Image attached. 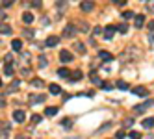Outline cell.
I'll use <instances>...</instances> for the list:
<instances>
[{
  "mask_svg": "<svg viewBox=\"0 0 154 139\" xmlns=\"http://www.w3.org/2000/svg\"><path fill=\"white\" fill-rule=\"evenodd\" d=\"M76 32H78L76 24L67 23V24H65V28H63V37H74V35H76Z\"/></svg>",
  "mask_w": 154,
  "mask_h": 139,
  "instance_id": "obj_1",
  "label": "cell"
},
{
  "mask_svg": "<svg viewBox=\"0 0 154 139\" xmlns=\"http://www.w3.org/2000/svg\"><path fill=\"white\" fill-rule=\"evenodd\" d=\"M91 82L97 83V85H102V80L97 76V72H95V71H91Z\"/></svg>",
  "mask_w": 154,
  "mask_h": 139,
  "instance_id": "obj_18",
  "label": "cell"
},
{
  "mask_svg": "<svg viewBox=\"0 0 154 139\" xmlns=\"http://www.w3.org/2000/svg\"><path fill=\"white\" fill-rule=\"evenodd\" d=\"M56 113H58V108H56V106H50V108L45 110V115H47V117H54Z\"/></svg>",
  "mask_w": 154,
  "mask_h": 139,
  "instance_id": "obj_13",
  "label": "cell"
},
{
  "mask_svg": "<svg viewBox=\"0 0 154 139\" xmlns=\"http://www.w3.org/2000/svg\"><path fill=\"white\" fill-rule=\"evenodd\" d=\"M11 4H13V2H9V0H6V2H2V8H9Z\"/></svg>",
  "mask_w": 154,
  "mask_h": 139,
  "instance_id": "obj_37",
  "label": "cell"
},
{
  "mask_svg": "<svg viewBox=\"0 0 154 139\" xmlns=\"http://www.w3.org/2000/svg\"><path fill=\"white\" fill-rule=\"evenodd\" d=\"M125 135H126V134H125V130H119L115 137H117V139H125Z\"/></svg>",
  "mask_w": 154,
  "mask_h": 139,
  "instance_id": "obj_31",
  "label": "cell"
},
{
  "mask_svg": "<svg viewBox=\"0 0 154 139\" xmlns=\"http://www.w3.org/2000/svg\"><path fill=\"white\" fill-rule=\"evenodd\" d=\"M4 74L6 76H13V67L11 65H4Z\"/></svg>",
  "mask_w": 154,
  "mask_h": 139,
  "instance_id": "obj_22",
  "label": "cell"
},
{
  "mask_svg": "<svg viewBox=\"0 0 154 139\" xmlns=\"http://www.w3.org/2000/svg\"><path fill=\"white\" fill-rule=\"evenodd\" d=\"M149 45H150V47H154V35H150V37H149Z\"/></svg>",
  "mask_w": 154,
  "mask_h": 139,
  "instance_id": "obj_39",
  "label": "cell"
},
{
  "mask_svg": "<svg viewBox=\"0 0 154 139\" xmlns=\"http://www.w3.org/2000/svg\"><path fill=\"white\" fill-rule=\"evenodd\" d=\"M60 43V37L58 35H50L48 39H47V47H56Z\"/></svg>",
  "mask_w": 154,
  "mask_h": 139,
  "instance_id": "obj_8",
  "label": "cell"
},
{
  "mask_svg": "<svg viewBox=\"0 0 154 139\" xmlns=\"http://www.w3.org/2000/svg\"><path fill=\"white\" fill-rule=\"evenodd\" d=\"M98 56H100L102 61H112L113 59V56L109 54V52H106V50H100V54H98Z\"/></svg>",
  "mask_w": 154,
  "mask_h": 139,
  "instance_id": "obj_11",
  "label": "cell"
},
{
  "mask_svg": "<svg viewBox=\"0 0 154 139\" xmlns=\"http://www.w3.org/2000/svg\"><path fill=\"white\" fill-rule=\"evenodd\" d=\"M32 85H34V87H43L45 83H43L41 78H34V80H32Z\"/></svg>",
  "mask_w": 154,
  "mask_h": 139,
  "instance_id": "obj_24",
  "label": "cell"
},
{
  "mask_svg": "<svg viewBox=\"0 0 154 139\" xmlns=\"http://www.w3.org/2000/svg\"><path fill=\"white\" fill-rule=\"evenodd\" d=\"M132 93H134V95H139V97H147V95H149L147 87H143V85H137V87H132Z\"/></svg>",
  "mask_w": 154,
  "mask_h": 139,
  "instance_id": "obj_3",
  "label": "cell"
},
{
  "mask_svg": "<svg viewBox=\"0 0 154 139\" xmlns=\"http://www.w3.org/2000/svg\"><path fill=\"white\" fill-rule=\"evenodd\" d=\"M80 8L84 9V11H91V9L95 8V4H93V2H87V0H85V2H82V4H80Z\"/></svg>",
  "mask_w": 154,
  "mask_h": 139,
  "instance_id": "obj_12",
  "label": "cell"
},
{
  "mask_svg": "<svg viewBox=\"0 0 154 139\" xmlns=\"http://www.w3.org/2000/svg\"><path fill=\"white\" fill-rule=\"evenodd\" d=\"M82 76H84V74H82V71H74V72H71V82H78V80H82Z\"/></svg>",
  "mask_w": 154,
  "mask_h": 139,
  "instance_id": "obj_10",
  "label": "cell"
},
{
  "mask_svg": "<svg viewBox=\"0 0 154 139\" xmlns=\"http://www.w3.org/2000/svg\"><path fill=\"white\" fill-rule=\"evenodd\" d=\"M117 30L121 32V34H126V32H128V24H126V23H121V24L117 26Z\"/></svg>",
  "mask_w": 154,
  "mask_h": 139,
  "instance_id": "obj_23",
  "label": "cell"
},
{
  "mask_svg": "<svg viewBox=\"0 0 154 139\" xmlns=\"http://www.w3.org/2000/svg\"><path fill=\"white\" fill-rule=\"evenodd\" d=\"M147 6H149V11H152V13H154V4H150V2H149Z\"/></svg>",
  "mask_w": 154,
  "mask_h": 139,
  "instance_id": "obj_41",
  "label": "cell"
},
{
  "mask_svg": "<svg viewBox=\"0 0 154 139\" xmlns=\"http://www.w3.org/2000/svg\"><path fill=\"white\" fill-rule=\"evenodd\" d=\"M56 6H58V9H65L67 4H65V2H56Z\"/></svg>",
  "mask_w": 154,
  "mask_h": 139,
  "instance_id": "obj_35",
  "label": "cell"
},
{
  "mask_svg": "<svg viewBox=\"0 0 154 139\" xmlns=\"http://www.w3.org/2000/svg\"><path fill=\"white\" fill-rule=\"evenodd\" d=\"M134 24H136V28H141L143 24H145V17H143V15H136L134 17Z\"/></svg>",
  "mask_w": 154,
  "mask_h": 139,
  "instance_id": "obj_9",
  "label": "cell"
},
{
  "mask_svg": "<svg viewBox=\"0 0 154 139\" xmlns=\"http://www.w3.org/2000/svg\"><path fill=\"white\" fill-rule=\"evenodd\" d=\"M117 87H119V89H123V91H128V89H130V85H128L126 82H123V80H119V82H117Z\"/></svg>",
  "mask_w": 154,
  "mask_h": 139,
  "instance_id": "obj_20",
  "label": "cell"
},
{
  "mask_svg": "<svg viewBox=\"0 0 154 139\" xmlns=\"http://www.w3.org/2000/svg\"><path fill=\"white\" fill-rule=\"evenodd\" d=\"M132 17H134V13H132V11H125L123 13V19H132Z\"/></svg>",
  "mask_w": 154,
  "mask_h": 139,
  "instance_id": "obj_32",
  "label": "cell"
},
{
  "mask_svg": "<svg viewBox=\"0 0 154 139\" xmlns=\"http://www.w3.org/2000/svg\"><path fill=\"white\" fill-rule=\"evenodd\" d=\"M149 32H150V35H154V20L149 23Z\"/></svg>",
  "mask_w": 154,
  "mask_h": 139,
  "instance_id": "obj_34",
  "label": "cell"
},
{
  "mask_svg": "<svg viewBox=\"0 0 154 139\" xmlns=\"http://www.w3.org/2000/svg\"><path fill=\"white\" fill-rule=\"evenodd\" d=\"M17 87H19V82H13V83H11V87H9V91H15Z\"/></svg>",
  "mask_w": 154,
  "mask_h": 139,
  "instance_id": "obj_36",
  "label": "cell"
},
{
  "mask_svg": "<svg viewBox=\"0 0 154 139\" xmlns=\"http://www.w3.org/2000/svg\"><path fill=\"white\" fill-rule=\"evenodd\" d=\"M69 124H71V121H69V119H63V121H61V126H65V128H71Z\"/></svg>",
  "mask_w": 154,
  "mask_h": 139,
  "instance_id": "obj_33",
  "label": "cell"
},
{
  "mask_svg": "<svg viewBox=\"0 0 154 139\" xmlns=\"http://www.w3.org/2000/svg\"><path fill=\"white\" fill-rule=\"evenodd\" d=\"M11 48H13V50H17V52H19V50H20V48H23V43H20V41H19V39H13V41H11Z\"/></svg>",
  "mask_w": 154,
  "mask_h": 139,
  "instance_id": "obj_17",
  "label": "cell"
},
{
  "mask_svg": "<svg viewBox=\"0 0 154 139\" xmlns=\"http://www.w3.org/2000/svg\"><path fill=\"white\" fill-rule=\"evenodd\" d=\"M23 20H24L26 24H32V23H34V15H32L30 11H26V13L23 15Z\"/></svg>",
  "mask_w": 154,
  "mask_h": 139,
  "instance_id": "obj_16",
  "label": "cell"
},
{
  "mask_svg": "<svg viewBox=\"0 0 154 139\" xmlns=\"http://www.w3.org/2000/svg\"><path fill=\"white\" fill-rule=\"evenodd\" d=\"M13 119H15L17 122H24V119H26V115H24V111H20V110H17V111H13Z\"/></svg>",
  "mask_w": 154,
  "mask_h": 139,
  "instance_id": "obj_7",
  "label": "cell"
},
{
  "mask_svg": "<svg viewBox=\"0 0 154 139\" xmlns=\"http://www.w3.org/2000/svg\"><path fill=\"white\" fill-rule=\"evenodd\" d=\"M100 87H102L104 91H112V89H113V85H112V83H106V82H104V83L100 85Z\"/></svg>",
  "mask_w": 154,
  "mask_h": 139,
  "instance_id": "obj_30",
  "label": "cell"
},
{
  "mask_svg": "<svg viewBox=\"0 0 154 139\" xmlns=\"http://www.w3.org/2000/svg\"><path fill=\"white\" fill-rule=\"evenodd\" d=\"M48 91L52 95H60L61 93V87H60V85H56V83H52V85H48Z\"/></svg>",
  "mask_w": 154,
  "mask_h": 139,
  "instance_id": "obj_15",
  "label": "cell"
},
{
  "mask_svg": "<svg viewBox=\"0 0 154 139\" xmlns=\"http://www.w3.org/2000/svg\"><path fill=\"white\" fill-rule=\"evenodd\" d=\"M141 124L145 126V128H152V126H154V117H149V119H145Z\"/></svg>",
  "mask_w": 154,
  "mask_h": 139,
  "instance_id": "obj_19",
  "label": "cell"
},
{
  "mask_svg": "<svg viewBox=\"0 0 154 139\" xmlns=\"http://www.w3.org/2000/svg\"><path fill=\"white\" fill-rule=\"evenodd\" d=\"M43 67H47V58L45 56L39 58V69H43Z\"/></svg>",
  "mask_w": 154,
  "mask_h": 139,
  "instance_id": "obj_28",
  "label": "cell"
},
{
  "mask_svg": "<svg viewBox=\"0 0 154 139\" xmlns=\"http://www.w3.org/2000/svg\"><path fill=\"white\" fill-rule=\"evenodd\" d=\"M17 139H28V137H17Z\"/></svg>",
  "mask_w": 154,
  "mask_h": 139,
  "instance_id": "obj_42",
  "label": "cell"
},
{
  "mask_svg": "<svg viewBox=\"0 0 154 139\" xmlns=\"http://www.w3.org/2000/svg\"><path fill=\"white\" fill-rule=\"evenodd\" d=\"M41 122V115H32V124H39Z\"/></svg>",
  "mask_w": 154,
  "mask_h": 139,
  "instance_id": "obj_29",
  "label": "cell"
},
{
  "mask_svg": "<svg viewBox=\"0 0 154 139\" xmlns=\"http://www.w3.org/2000/svg\"><path fill=\"white\" fill-rule=\"evenodd\" d=\"M58 76H61V78H71V72H69V69L61 67V69L58 71Z\"/></svg>",
  "mask_w": 154,
  "mask_h": 139,
  "instance_id": "obj_14",
  "label": "cell"
},
{
  "mask_svg": "<svg viewBox=\"0 0 154 139\" xmlns=\"http://www.w3.org/2000/svg\"><path fill=\"white\" fill-rule=\"evenodd\" d=\"M32 6H34V8H41V2H39V0H37V2H32Z\"/></svg>",
  "mask_w": 154,
  "mask_h": 139,
  "instance_id": "obj_40",
  "label": "cell"
},
{
  "mask_svg": "<svg viewBox=\"0 0 154 139\" xmlns=\"http://www.w3.org/2000/svg\"><path fill=\"white\" fill-rule=\"evenodd\" d=\"M128 135H130V139H141V134H139V132H136V130H132Z\"/></svg>",
  "mask_w": 154,
  "mask_h": 139,
  "instance_id": "obj_25",
  "label": "cell"
},
{
  "mask_svg": "<svg viewBox=\"0 0 154 139\" xmlns=\"http://www.w3.org/2000/svg\"><path fill=\"white\" fill-rule=\"evenodd\" d=\"M152 106H154V100H152V98H149V100H145V102L137 104L136 108H134V111H136V113H143V111H147L149 108H152Z\"/></svg>",
  "mask_w": 154,
  "mask_h": 139,
  "instance_id": "obj_2",
  "label": "cell"
},
{
  "mask_svg": "<svg viewBox=\"0 0 154 139\" xmlns=\"http://www.w3.org/2000/svg\"><path fill=\"white\" fill-rule=\"evenodd\" d=\"M115 26H106L104 28V39H113V35H115Z\"/></svg>",
  "mask_w": 154,
  "mask_h": 139,
  "instance_id": "obj_4",
  "label": "cell"
},
{
  "mask_svg": "<svg viewBox=\"0 0 154 139\" xmlns=\"http://www.w3.org/2000/svg\"><path fill=\"white\" fill-rule=\"evenodd\" d=\"M23 35H24L26 39H34V32H32V30H24V32H23Z\"/></svg>",
  "mask_w": 154,
  "mask_h": 139,
  "instance_id": "obj_26",
  "label": "cell"
},
{
  "mask_svg": "<svg viewBox=\"0 0 154 139\" xmlns=\"http://www.w3.org/2000/svg\"><path fill=\"white\" fill-rule=\"evenodd\" d=\"M4 34H6V35L11 34V28H9L8 24H2V35H4Z\"/></svg>",
  "mask_w": 154,
  "mask_h": 139,
  "instance_id": "obj_27",
  "label": "cell"
},
{
  "mask_svg": "<svg viewBox=\"0 0 154 139\" xmlns=\"http://www.w3.org/2000/svg\"><path fill=\"white\" fill-rule=\"evenodd\" d=\"M115 4H117V6H125L126 0H115Z\"/></svg>",
  "mask_w": 154,
  "mask_h": 139,
  "instance_id": "obj_38",
  "label": "cell"
},
{
  "mask_svg": "<svg viewBox=\"0 0 154 139\" xmlns=\"http://www.w3.org/2000/svg\"><path fill=\"white\" fill-rule=\"evenodd\" d=\"M72 54H71V52L69 50H63V52H60V59L63 61V63H69V61H72Z\"/></svg>",
  "mask_w": 154,
  "mask_h": 139,
  "instance_id": "obj_5",
  "label": "cell"
},
{
  "mask_svg": "<svg viewBox=\"0 0 154 139\" xmlns=\"http://www.w3.org/2000/svg\"><path fill=\"white\" fill-rule=\"evenodd\" d=\"M45 100H47L45 95H32V97H30V102L32 104H43Z\"/></svg>",
  "mask_w": 154,
  "mask_h": 139,
  "instance_id": "obj_6",
  "label": "cell"
},
{
  "mask_svg": "<svg viewBox=\"0 0 154 139\" xmlns=\"http://www.w3.org/2000/svg\"><path fill=\"white\" fill-rule=\"evenodd\" d=\"M74 48L78 50L80 54H85V47H84V43H80V41H78V43H76V45H74Z\"/></svg>",
  "mask_w": 154,
  "mask_h": 139,
  "instance_id": "obj_21",
  "label": "cell"
}]
</instances>
